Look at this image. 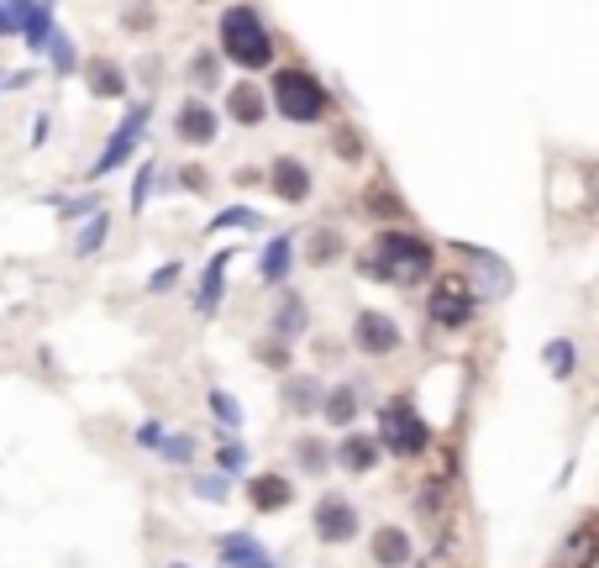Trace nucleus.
I'll return each instance as SVG.
<instances>
[{
    "mask_svg": "<svg viewBox=\"0 0 599 568\" xmlns=\"http://www.w3.org/2000/svg\"><path fill=\"white\" fill-rule=\"evenodd\" d=\"M595 564H599V527L595 516H579V527L568 531V542L558 548L552 568H595Z\"/></svg>",
    "mask_w": 599,
    "mask_h": 568,
    "instance_id": "9b49d317",
    "label": "nucleus"
},
{
    "mask_svg": "<svg viewBox=\"0 0 599 568\" xmlns=\"http://www.w3.org/2000/svg\"><path fill=\"white\" fill-rule=\"evenodd\" d=\"M332 153H337V159H363V138L358 132H353V126H337V138H332Z\"/></svg>",
    "mask_w": 599,
    "mask_h": 568,
    "instance_id": "2f4dec72",
    "label": "nucleus"
},
{
    "mask_svg": "<svg viewBox=\"0 0 599 568\" xmlns=\"http://www.w3.org/2000/svg\"><path fill=\"white\" fill-rule=\"evenodd\" d=\"M253 353H258V364H268V368H290V347L284 343H258Z\"/></svg>",
    "mask_w": 599,
    "mask_h": 568,
    "instance_id": "e433bc0d",
    "label": "nucleus"
},
{
    "mask_svg": "<svg viewBox=\"0 0 599 568\" xmlns=\"http://www.w3.org/2000/svg\"><path fill=\"white\" fill-rule=\"evenodd\" d=\"M321 416L337 426V432H353V416H358V389H353V385L326 389V400H321Z\"/></svg>",
    "mask_w": 599,
    "mask_h": 568,
    "instance_id": "412c9836",
    "label": "nucleus"
},
{
    "mask_svg": "<svg viewBox=\"0 0 599 568\" xmlns=\"http://www.w3.org/2000/svg\"><path fill=\"white\" fill-rule=\"evenodd\" d=\"M174 132H180V142H195V148H205V142L216 138V111H211L205 101H184Z\"/></svg>",
    "mask_w": 599,
    "mask_h": 568,
    "instance_id": "dca6fc26",
    "label": "nucleus"
},
{
    "mask_svg": "<svg viewBox=\"0 0 599 568\" xmlns=\"http://www.w3.org/2000/svg\"><path fill=\"white\" fill-rule=\"evenodd\" d=\"M337 237H332V232H321L316 243H311V258H316V264H326V258H337Z\"/></svg>",
    "mask_w": 599,
    "mask_h": 568,
    "instance_id": "a19ab883",
    "label": "nucleus"
},
{
    "mask_svg": "<svg viewBox=\"0 0 599 568\" xmlns=\"http://www.w3.org/2000/svg\"><path fill=\"white\" fill-rule=\"evenodd\" d=\"M153 174H159V163H142L138 169V180H132V211L148 205V195H153Z\"/></svg>",
    "mask_w": 599,
    "mask_h": 568,
    "instance_id": "72a5a7b5",
    "label": "nucleus"
},
{
    "mask_svg": "<svg viewBox=\"0 0 599 568\" xmlns=\"http://www.w3.org/2000/svg\"><path fill=\"white\" fill-rule=\"evenodd\" d=\"M463 258H468V264H479L474 274H463V280H468V284L484 280V295H505V290H510V268L499 264L495 253H484V247H474V243H463Z\"/></svg>",
    "mask_w": 599,
    "mask_h": 568,
    "instance_id": "4468645a",
    "label": "nucleus"
},
{
    "mask_svg": "<svg viewBox=\"0 0 599 568\" xmlns=\"http://www.w3.org/2000/svg\"><path fill=\"white\" fill-rule=\"evenodd\" d=\"M311 531H316V542H326V548L353 542L358 537V506L347 495H321L316 510H311Z\"/></svg>",
    "mask_w": 599,
    "mask_h": 568,
    "instance_id": "423d86ee",
    "label": "nucleus"
},
{
    "mask_svg": "<svg viewBox=\"0 0 599 568\" xmlns=\"http://www.w3.org/2000/svg\"><path fill=\"white\" fill-rule=\"evenodd\" d=\"M379 453L384 447L374 443V437H363V432H347L337 443V464L347 468V474H374L379 468Z\"/></svg>",
    "mask_w": 599,
    "mask_h": 568,
    "instance_id": "2eb2a0df",
    "label": "nucleus"
},
{
    "mask_svg": "<svg viewBox=\"0 0 599 568\" xmlns=\"http://www.w3.org/2000/svg\"><path fill=\"white\" fill-rule=\"evenodd\" d=\"M159 453L169 464H190V458H195V437H190V432H163Z\"/></svg>",
    "mask_w": 599,
    "mask_h": 568,
    "instance_id": "cd10ccee",
    "label": "nucleus"
},
{
    "mask_svg": "<svg viewBox=\"0 0 599 568\" xmlns=\"http://www.w3.org/2000/svg\"><path fill=\"white\" fill-rule=\"evenodd\" d=\"M268 101H274V111L290 116V122H321V116L332 111V90H326L316 74H305V69H280Z\"/></svg>",
    "mask_w": 599,
    "mask_h": 568,
    "instance_id": "7ed1b4c3",
    "label": "nucleus"
},
{
    "mask_svg": "<svg viewBox=\"0 0 599 568\" xmlns=\"http://www.w3.org/2000/svg\"><path fill=\"white\" fill-rule=\"evenodd\" d=\"M541 364H547V374H558V379H573V368H579V347L568 343V337H552V343L541 347Z\"/></svg>",
    "mask_w": 599,
    "mask_h": 568,
    "instance_id": "b1692460",
    "label": "nucleus"
},
{
    "mask_svg": "<svg viewBox=\"0 0 599 568\" xmlns=\"http://www.w3.org/2000/svg\"><path fill=\"white\" fill-rule=\"evenodd\" d=\"M159 443H163V422H142V426H138V447L159 453Z\"/></svg>",
    "mask_w": 599,
    "mask_h": 568,
    "instance_id": "ea45409f",
    "label": "nucleus"
},
{
    "mask_svg": "<svg viewBox=\"0 0 599 568\" xmlns=\"http://www.w3.org/2000/svg\"><path fill=\"white\" fill-rule=\"evenodd\" d=\"M280 395H284V406L290 410H321V385L311 379V374H290Z\"/></svg>",
    "mask_w": 599,
    "mask_h": 568,
    "instance_id": "5701e85b",
    "label": "nucleus"
},
{
    "mask_svg": "<svg viewBox=\"0 0 599 568\" xmlns=\"http://www.w3.org/2000/svg\"><path fill=\"white\" fill-rule=\"evenodd\" d=\"M105 226H111V216H105V211H95V216H90V222H84L80 243H74V253H80V258H90V253H95V247H105Z\"/></svg>",
    "mask_w": 599,
    "mask_h": 568,
    "instance_id": "bb28decb",
    "label": "nucleus"
},
{
    "mask_svg": "<svg viewBox=\"0 0 599 568\" xmlns=\"http://www.w3.org/2000/svg\"><path fill=\"white\" fill-rule=\"evenodd\" d=\"M174 568H184V564H174Z\"/></svg>",
    "mask_w": 599,
    "mask_h": 568,
    "instance_id": "49530a36",
    "label": "nucleus"
},
{
    "mask_svg": "<svg viewBox=\"0 0 599 568\" xmlns=\"http://www.w3.org/2000/svg\"><path fill=\"white\" fill-rule=\"evenodd\" d=\"M295 453H300V464L311 468V474H321V468H326V447H321V443H311V437H305V443H300Z\"/></svg>",
    "mask_w": 599,
    "mask_h": 568,
    "instance_id": "4c0bfd02",
    "label": "nucleus"
},
{
    "mask_svg": "<svg viewBox=\"0 0 599 568\" xmlns=\"http://www.w3.org/2000/svg\"><path fill=\"white\" fill-rule=\"evenodd\" d=\"M232 247H221L216 258L205 264V274H200V295H195V316H216L221 311V295H226V268H232Z\"/></svg>",
    "mask_w": 599,
    "mask_h": 568,
    "instance_id": "ddd939ff",
    "label": "nucleus"
},
{
    "mask_svg": "<svg viewBox=\"0 0 599 568\" xmlns=\"http://www.w3.org/2000/svg\"><path fill=\"white\" fill-rule=\"evenodd\" d=\"M358 268L368 280H384V284H420L432 280V268H437V247L416 237V232H405V226H384L374 247L358 258Z\"/></svg>",
    "mask_w": 599,
    "mask_h": 568,
    "instance_id": "f257e3e1",
    "label": "nucleus"
},
{
    "mask_svg": "<svg viewBox=\"0 0 599 568\" xmlns=\"http://www.w3.org/2000/svg\"><path fill=\"white\" fill-rule=\"evenodd\" d=\"M174 284H180V264H163L159 274H153V280H148V290H153V295H169V290H174Z\"/></svg>",
    "mask_w": 599,
    "mask_h": 568,
    "instance_id": "58836bf2",
    "label": "nucleus"
},
{
    "mask_svg": "<svg viewBox=\"0 0 599 568\" xmlns=\"http://www.w3.org/2000/svg\"><path fill=\"white\" fill-rule=\"evenodd\" d=\"M0 84H6V74H0Z\"/></svg>",
    "mask_w": 599,
    "mask_h": 568,
    "instance_id": "a18cd8bd",
    "label": "nucleus"
},
{
    "mask_svg": "<svg viewBox=\"0 0 599 568\" xmlns=\"http://www.w3.org/2000/svg\"><path fill=\"white\" fill-rule=\"evenodd\" d=\"M216 558L226 568H280L274 564V552L263 548L258 537H247V531H226L216 542Z\"/></svg>",
    "mask_w": 599,
    "mask_h": 568,
    "instance_id": "9d476101",
    "label": "nucleus"
},
{
    "mask_svg": "<svg viewBox=\"0 0 599 568\" xmlns=\"http://www.w3.org/2000/svg\"><path fill=\"white\" fill-rule=\"evenodd\" d=\"M195 495H200V500H211V506H221V500L232 495V479H221V474H205V479H195Z\"/></svg>",
    "mask_w": 599,
    "mask_h": 568,
    "instance_id": "7c9ffc66",
    "label": "nucleus"
},
{
    "mask_svg": "<svg viewBox=\"0 0 599 568\" xmlns=\"http://www.w3.org/2000/svg\"><path fill=\"white\" fill-rule=\"evenodd\" d=\"M474 316H479V290L463 280V274H441L432 284V301H426V322L447 326V332H463V326H474Z\"/></svg>",
    "mask_w": 599,
    "mask_h": 568,
    "instance_id": "39448f33",
    "label": "nucleus"
},
{
    "mask_svg": "<svg viewBox=\"0 0 599 568\" xmlns=\"http://www.w3.org/2000/svg\"><path fill=\"white\" fill-rule=\"evenodd\" d=\"M290 268H295V237L280 232V237L258 253V280L263 284H284V280H290Z\"/></svg>",
    "mask_w": 599,
    "mask_h": 568,
    "instance_id": "6ab92c4d",
    "label": "nucleus"
},
{
    "mask_svg": "<svg viewBox=\"0 0 599 568\" xmlns=\"http://www.w3.org/2000/svg\"><path fill=\"white\" fill-rule=\"evenodd\" d=\"M405 343V332L395 326V316H384V311H358V322H353V347H358L363 358H389L399 353Z\"/></svg>",
    "mask_w": 599,
    "mask_h": 568,
    "instance_id": "0eeeda50",
    "label": "nucleus"
},
{
    "mask_svg": "<svg viewBox=\"0 0 599 568\" xmlns=\"http://www.w3.org/2000/svg\"><path fill=\"white\" fill-rule=\"evenodd\" d=\"M148 122H153V105H148V101H142L138 111H126V116H121V126L111 132V142H105V153H100L95 169H90V180H105L111 169H121V163H126V153L138 148V138H142V126H148Z\"/></svg>",
    "mask_w": 599,
    "mask_h": 568,
    "instance_id": "6e6552de",
    "label": "nucleus"
},
{
    "mask_svg": "<svg viewBox=\"0 0 599 568\" xmlns=\"http://www.w3.org/2000/svg\"><path fill=\"white\" fill-rule=\"evenodd\" d=\"M205 406H211V416H216L226 432H237V426H242V406L226 395V389H211V395H205Z\"/></svg>",
    "mask_w": 599,
    "mask_h": 568,
    "instance_id": "a878e982",
    "label": "nucleus"
},
{
    "mask_svg": "<svg viewBox=\"0 0 599 568\" xmlns=\"http://www.w3.org/2000/svg\"><path fill=\"white\" fill-rule=\"evenodd\" d=\"M0 6L11 11L17 32L27 38V48H42V42H48V32H53V6H48V0H0Z\"/></svg>",
    "mask_w": 599,
    "mask_h": 568,
    "instance_id": "1a4fd4ad",
    "label": "nucleus"
},
{
    "mask_svg": "<svg viewBox=\"0 0 599 568\" xmlns=\"http://www.w3.org/2000/svg\"><path fill=\"white\" fill-rule=\"evenodd\" d=\"M221 27V48L237 69H268L274 63V38L263 32V17L253 6H226L216 17Z\"/></svg>",
    "mask_w": 599,
    "mask_h": 568,
    "instance_id": "f03ea898",
    "label": "nucleus"
},
{
    "mask_svg": "<svg viewBox=\"0 0 599 568\" xmlns=\"http://www.w3.org/2000/svg\"><path fill=\"white\" fill-rule=\"evenodd\" d=\"M268 184H274V195H280L284 205L311 201V169H305L300 159H274L268 163Z\"/></svg>",
    "mask_w": 599,
    "mask_h": 568,
    "instance_id": "f8f14e48",
    "label": "nucleus"
},
{
    "mask_svg": "<svg viewBox=\"0 0 599 568\" xmlns=\"http://www.w3.org/2000/svg\"><path fill=\"white\" fill-rule=\"evenodd\" d=\"M274 332H280V337H300V332H305V301H300V295H284L280 316H274Z\"/></svg>",
    "mask_w": 599,
    "mask_h": 568,
    "instance_id": "393cba45",
    "label": "nucleus"
},
{
    "mask_svg": "<svg viewBox=\"0 0 599 568\" xmlns=\"http://www.w3.org/2000/svg\"><path fill=\"white\" fill-rule=\"evenodd\" d=\"M247 500H253V510H290L295 506V485L284 474H258L247 485Z\"/></svg>",
    "mask_w": 599,
    "mask_h": 568,
    "instance_id": "a211bd4d",
    "label": "nucleus"
},
{
    "mask_svg": "<svg viewBox=\"0 0 599 568\" xmlns=\"http://www.w3.org/2000/svg\"><path fill=\"white\" fill-rule=\"evenodd\" d=\"M195 80L200 84H216V53H195Z\"/></svg>",
    "mask_w": 599,
    "mask_h": 568,
    "instance_id": "79ce46f5",
    "label": "nucleus"
},
{
    "mask_svg": "<svg viewBox=\"0 0 599 568\" xmlns=\"http://www.w3.org/2000/svg\"><path fill=\"white\" fill-rule=\"evenodd\" d=\"M42 48H48V53H53V69H59V74H74V42L63 38L59 27H53V32H48V42H42Z\"/></svg>",
    "mask_w": 599,
    "mask_h": 568,
    "instance_id": "c85d7f7f",
    "label": "nucleus"
},
{
    "mask_svg": "<svg viewBox=\"0 0 599 568\" xmlns=\"http://www.w3.org/2000/svg\"><path fill=\"white\" fill-rule=\"evenodd\" d=\"M263 111H268V101H263L258 84H232V90H226V116H232V122L258 126Z\"/></svg>",
    "mask_w": 599,
    "mask_h": 568,
    "instance_id": "aec40b11",
    "label": "nucleus"
},
{
    "mask_svg": "<svg viewBox=\"0 0 599 568\" xmlns=\"http://www.w3.org/2000/svg\"><path fill=\"white\" fill-rule=\"evenodd\" d=\"M6 32H17V21H11V11L0 6V38H6Z\"/></svg>",
    "mask_w": 599,
    "mask_h": 568,
    "instance_id": "c03bdc74",
    "label": "nucleus"
},
{
    "mask_svg": "<svg viewBox=\"0 0 599 568\" xmlns=\"http://www.w3.org/2000/svg\"><path fill=\"white\" fill-rule=\"evenodd\" d=\"M368 552H374V564L379 568H410V531L399 527H379L374 531V542H368Z\"/></svg>",
    "mask_w": 599,
    "mask_h": 568,
    "instance_id": "f3484780",
    "label": "nucleus"
},
{
    "mask_svg": "<svg viewBox=\"0 0 599 568\" xmlns=\"http://www.w3.org/2000/svg\"><path fill=\"white\" fill-rule=\"evenodd\" d=\"M121 27H126V32H148V27H153V6H148V0L126 6V11H121Z\"/></svg>",
    "mask_w": 599,
    "mask_h": 568,
    "instance_id": "f704fd0d",
    "label": "nucleus"
},
{
    "mask_svg": "<svg viewBox=\"0 0 599 568\" xmlns=\"http://www.w3.org/2000/svg\"><path fill=\"white\" fill-rule=\"evenodd\" d=\"M211 226H216V232H221V226H263V216H258V211H247V205H226Z\"/></svg>",
    "mask_w": 599,
    "mask_h": 568,
    "instance_id": "473e14b6",
    "label": "nucleus"
},
{
    "mask_svg": "<svg viewBox=\"0 0 599 568\" xmlns=\"http://www.w3.org/2000/svg\"><path fill=\"white\" fill-rule=\"evenodd\" d=\"M84 80H90V95H95V101H121V95H126V74H121L111 59H95Z\"/></svg>",
    "mask_w": 599,
    "mask_h": 568,
    "instance_id": "4be33fe9",
    "label": "nucleus"
},
{
    "mask_svg": "<svg viewBox=\"0 0 599 568\" xmlns=\"http://www.w3.org/2000/svg\"><path fill=\"white\" fill-rule=\"evenodd\" d=\"M374 443L389 447L395 458H420V453L432 447V426L420 422V410H416V400H410V395H395V400H384Z\"/></svg>",
    "mask_w": 599,
    "mask_h": 568,
    "instance_id": "20e7f679",
    "label": "nucleus"
},
{
    "mask_svg": "<svg viewBox=\"0 0 599 568\" xmlns=\"http://www.w3.org/2000/svg\"><path fill=\"white\" fill-rule=\"evenodd\" d=\"M180 180H184V190H190V195H200V190H205V169H195V163H190Z\"/></svg>",
    "mask_w": 599,
    "mask_h": 568,
    "instance_id": "37998d69",
    "label": "nucleus"
},
{
    "mask_svg": "<svg viewBox=\"0 0 599 568\" xmlns=\"http://www.w3.org/2000/svg\"><path fill=\"white\" fill-rule=\"evenodd\" d=\"M216 464H221V474H242V468H247V447L242 443H226L216 453Z\"/></svg>",
    "mask_w": 599,
    "mask_h": 568,
    "instance_id": "c9c22d12",
    "label": "nucleus"
},
{
    "mask_svg": "<svg viewBox=\"0 0 599 568\" xmlns=\"http://www.w3.org/2000/svg\"><path fill=\"white\" fill-rule=\"evenodd\" d=\"M368 211H374V216H405V205H399V195L389 184H374V190H368Z\"/></svg>",
    "mask_w": 599,
    "mask_h": 568,
    "instance_id": "c756f323",
    "label": "nucleus"
}]
</instances>
